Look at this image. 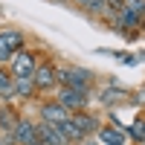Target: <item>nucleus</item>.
Here are the masks:
<instances>
[{"instance_id":"1","label":"nucleus","mask_w":145,"mask_h":145,"mask_svg":"<svg viewBox=\"0 0 145 145\" xmlns=\"http://www.w3.org/2000/svg\"><path fill=\"white\" fill-rule=\"evenodd\" d=\"M55 78H58V84H64L67 90H81V93H87L90 81H93V76H90L87 70H81V67H64V70H55Z\"/></svg>"},{"instance_id":"2","label":"nucleus","mask_w":145,"mask_h":145,"mask_svg":"<svg viewBox=\"0 0 145 145\" xmlns=\"http://www.w3.org/2000/svg\"><path fill=\"white\" fill-rule=\"evenodd\" d=\"M23 46V32L18 29H6L0 32V61H12Z\"/></svg>"},{"instance_id":"3","label":"nucleus","mask_w":145,"mask_h":145,"mask_svg":"<svg viewBox=\"0 0 145 145\" xmlns=\"http://www.w3.org/2000/svg\"><path fill=\"white\" fill-rule=\"evenodd\" d=\"M87 93H81V90H61V93H58V105H61L64 107V110L70 113V110H76V113H81L84 110V107H87Z\"/></svg>"},{"instance_id":"4","label":"nucleus","mask_w":145,"mask_h":145,"mask_svg":"<svg viewBox=\"0 0 145 145\" xmlns=\"http://www.w3.org/2000/svg\"><path fill=\"white\" fill-rule=\"evenodd\" d=\"M12 72H15V78H32L35 76V58L32 52H18L12 58Z\"/></svg>"},{"instance_id":"5","label":"nucleus","mask_w":145,"mask_h":145,"mask_svg":"<svg viewBox=\"0 0 145 145\" xmlns=\"http://www.w3.org/2000/svg\"><path fill=\"white\" fill-rule=\"evenodd\" d=\"M12 145H35L38 142V134H35V125L32 122H18L15 131H12V137H9Z\"/></svg>"},{"instance_id":"6","label":"nucleus","mask_w":145,"mask_h":145,"mask_svg":"<svg viewBox=\"0 0 145 145\" xmlns=\"http://www.w3.org/2000/svg\"><path fill=\"white\" fill-rule=\"evenodd\" d=\"M32 81H35V90H52L55 84H58V78H55V70H52L50 64L35 67V76H32Z\"/></svg>"},{"instance_id":"7","label":"nucleus","mask_w":145,"mask_h":145,"mask_svg":"<svg viewBox=\"0 0 145 145\" xmlns=\"http://www.w3.org/2000/svg\"><path fill=\"white\" fill-rule=\"evenodd\" d=\"M35 134H38V139H41L44 145H67V142H64V137L58 134V128H55V125H50V122L35 125Z\"/></svg>"},{"instance_id":"8","label":"nucleus","mask_w":145,"mask_h":145,"mask_svg":"<svg viewBox=\"0 0 145 145\" xmlns=\"http://www.w3.org/2000/svg\"><path fill=\"white\" fill-rule=\"evenodd\" d=\"M41 116H44V122H50V125H61V122H67V119H70V113H67L58 102L44 105V107H41Z\"/></svg>"},{"instance_id":"9","label":"nucleus","mask_w":145,"mask_h":145,"mask_svg":"<svg viewBox=\"0 0 145 145\" xmlns=\"http://www.w3.org/2000/svg\"><path fill=\"white\" fill-rule=\"evenodd\" d=\"M58 128V134H61L64 137V142H78L84 134H81V131L76 128V125H72V119H67V122H61V125H55Z\"/></svg>"},{"instance_id":"10","label":"nucleus","mask_w":145,"mask_h":145,"mask_svg":"<svg viewBox=\"0 0 145 145\" xmlns=\"http://www.w3.org/2000/svg\"><path fill=\"white\" fill-rule=\"evenodd\" d=\"M70 119H72V125H76L81 134H90V131L99 128V122H96L93 116H87V113H76V116H70Z\"/></svg>"},{"instance_id":"11","label":"nucleus","mask_w":145,"mask_h":145,"mask_svg":"<svg viewBox=\"0 0 145 145\" xmlns=\"http://www.w3.org/2000/svg\"><path fill=\"white\" fill-rule=\"evenodd\" d=\"M102 139L107 145H125V131H119V128H105L102 131Z\"/></svg>"},{"instance_id":"12","label":"nucleus","mask_w":145,"mask_h":145,"mask_svg":"<svg viewBox=\"0 0 145 145\" xmlns=\"http://www.w3.org/2000/svg\"><path fill=\"white\" fill-rule=\"evenodd\" d=\"M12 90H15L18 96H23V99H26V96H32V93H35V81H32V78H15Z\"/></svg>"},{"instance_id":"13","label":"nucleus","mask_w":145,"mask_h":145,"mask_svg":"<svg viewBox=\"0 0 145 145\" xmlns=\"http://www.w3.org/2000/svg\"><path fill=\"white\" fill-rule=\"evenodd\" d=\"M18 122H20V119H18L15 113H9L6 107L0 110V128H3V131H15V125H18Z\"/></svg>"},{"instance_id":"14","label":"nucleus","mask_w":145,"mask_h":145,"mask_svg":"<svg viewBox=\"0 0 145 145\" xmlns=\"http://www.w3.org/2000/svg\"><path fill=\"white\" fill-rule=\"evenodd\" d=\"M0 96H3V99L15 96V90H12V81H9V76H6V70H3V67H0Z\"/></svg>"},{"instance_id":"15","label":"nucleus","mask_w":145,"mask_h":145,"mask_svg":"<svg viewBox=\"0 0 145 145\" xmlns=\"http://www.w3.org/2000/svg\"><path fill=\"white\" fill-rule=\"evenodd\" d=\"M78 6H84V9H90V12H105L107 9V0H76Z\"/></svg>"},{"instance_id":"16","label":"nucleus","mask_w":145,"mask_h":145,"mask_svg":"<svg viewBox=\"0 0 145 145\" xmlns=\"http://www.w3.org/2000/svg\"><path fill=\"white\" fill-rule=\"evenodd\" d=\"M125 93H119V90H107V93H102V102L105 105H116V99H122Z\"/></svg>"},{"instance_id":"17","label":"nucleus","mask_w":145,"mask_h":145,"mask_svg":"<svg viewBox=\"0 0 145 145\" xmlns=\"http://www.w3.org/2000/svg\"><path fill=\"white\" fill-rule=\"evenodd\" d=\"M35 145H44V142H41V139H38V142H35Z\"/></svg>"},{"instance_id":"18","label":"nucleus","mask_w":145,"mask_h":145,"mask_svg":"<svg viewBox=\"0 0 145 145\" xmlns=\"http://www.w3.org/2000/svg\"><path fill=\"white\" fill-rule=\"evenodd\" d=\"M0 145H3V137H0Z\"/></svg>"}]
</instances>
